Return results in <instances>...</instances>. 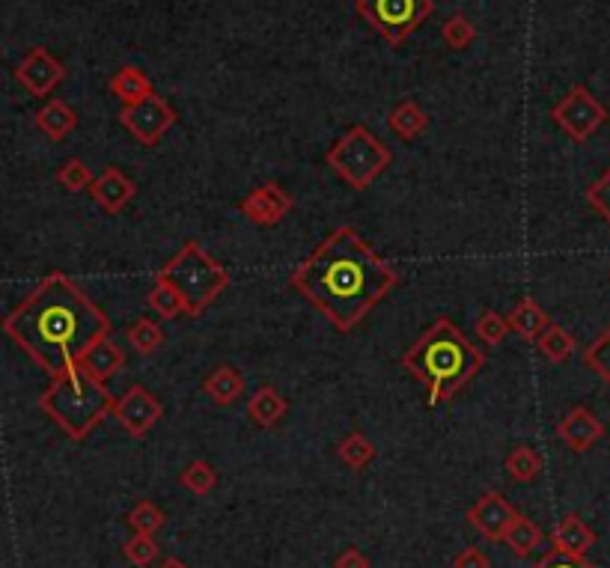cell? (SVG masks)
<instances>
[{
	"instance_id": "obj_1",
	"label": "cell",
	"mask_w": 610,
	"mask_h": 568,
	"mask_svg": "<svg viewBox=\"0 0 610 568\" xmlns=\"http://www.w3.org/2000/svg\"><path fill=\"white\" fill-rule=\"evenodd\" d=\"M396 283V268L366 244L358 229L346 224L331 229L289 274V286L340 334H352Z\"/></svg>"
},
{
	"instance_id": "obj_2",
	"label": "cell",
	"mask_w": 610,
	"mask_h": 568,
	"mask_svg": "<svg viewBox=\"0 0 610 568\" xmlns=\"http://www.w3.org/2000/svg\"><path fill=\"white\" fill-rule=\"evenodd\" d=\"M3 334L39 369L57 375L81 363L96 342L111 337V319L72 277L54 271L3 316Z\"/></svg>"
},
{
	"instance_id": "obj_3",
	"label": "cell",
	"mask_w": 610,
	"mask_h": 568,
	"mask_svg": "<svg viewBox=\"0 0 610 568\" xmlns=\"http://www.w3.org/2000/svg\"><path fill=\"white\" fill-rule=\"evenodd\" d=\"M402 366L426 387L429 405L450 402L486 366V354L447 316L435 319L405 351Z\"/></svg>"
},
{
	"instance_id": "obj_4",
	"label": "cell",
	"mask_w": 610,
	"mask_h": 568,
	"mask_svg": "<svg viewBox=\"0 0 610 568\" xmlns=\"http://www.w3.org/2000/svg\"><path fill=\"white\" fill-rule=\"evenodd\" d=\"M114 393L90 375L81 363L51 375V384L39 396V408L63 429L69 441H84L108 414H114Z\"/></svg>"
},
{
	"instance_id": "obj_5",
	"label": "cell",
	"mask_w": 610,
	"mask_h": 568,
	"mask_svg": "<svg viewBox=\"0 0 610 568\" xmlns=\"http://www.w3.org/2000/svg\"><path fill=\"white\" fill-rule=\"evenodd\" d=\"M158 280L170 283L182 295L191 319H200L227 292L230 271L212 253H206L200 241H188L158 268Z\"/></svg>"
},
{
	"instance_id": "obj_6",
	"label": "cell",
	"mask_w": 610,
	"mask_h": 568,
	"mask_svg": "<svg viewBox=\"0 0 610 568\" xmlns=\"http://www.w3.org/2000/svg\"><path fill=\"white\" fill-rule=\"evenodd\" d=\"M328 167L355 191H366L393 161L390 149L366 128L352 125L325 155Z\"/></svg>"
},
{
	"instance_id": "obj_7",
	"label": "cell",
	"mask_w": 610,
	"mask_h": 568,
	"mask_svg": "<svg viewBox=\"0 0 610 568\" xmlns=\"http://www.w3.org/2000/svg\"><path fill=\"white\" fill-rule=\"evenodd\" d=\"M432 12V0H358V15L387 45H402Z\"/></svg>"
},
{
	"instance_id": "obj_8",
	"label": "cell",
	"mask_w": 610,
	"mask_h": 568,
	"mask_svg": "<svg viewBox=\"0 0 610 568\" xmlns=\"http://www.w3.org/2000/svg\"><path fill=\"white\" fill-rule=\"evenodd\" d=\"M551 119L560 125V131H566L575 143H587L608 119V108L584 87L575 84L551 111Z\"/></svg>"
},
{
	"instance_id": "obj_9",
	"label": "cell",
	"mask_w": 610,
	"mask_h": 568,
	"mask_svg": "<svg viewBox=\"0 0 610 568\" xmlns=\"http://www.w3.org/2000/svg\"><path fill=\"white\" fill-rule=\"evenodd\" d=\"M120 122L143 143V146H155L173 125H176V111L170 108V102L164 96H149L137 105H122Z\"/></svg>"
},
{
	"instance_id": "obj_10",
	"label": "cell",
	"mask_w": 610,
	"mask_h": 568,
	"mask_svg": "<svg viewBox=\"0 0 610 568\" xmlns=\"http://www.w3.org/2000/svg\"><path fill=\"white\" fill-rule=\"evenodd\" d=\"M122 429L131 435V438H143L155 429V423L164 417V405L140 384H131L114 405V414H111Z\"/></svg>"
},
{
	"instance_id": "obj_11",
	"label": "cell",
	"mask_w": 610,
	"mask_h": 568,
	"mask_svg": "<svg viewBox=\"0 0 610 568\" xmlns=\"http://www.w3.org/2000/svg\"><path fill=\"white\" fill-rule=\"evenodd\" d=\"M292 209H295V197L277 182L256 185L239 203V212L253 227H277Z\"/></svg>"
},
{
	"instance_id": "obj_12",
	"label": "cell",
	"mask_w": 610,
	"mask_h": 568,
	"mask_svg": "<svg viewBox=\"0 0 610 568\" xmlns=\"http://www.w3.org/2000/svg\"><path fill=\"white\" fill-rule=\"evenodd\" d=\"M66 78L63 63L48 51V48H30L24 60L15 66V81L30 93V96H51L54 87Z\"/></svg>"
},
{
	"instance_id": "obj_13",
	"label": "cell",
	"mask_w": 610,
	"mask_h": 568,
	"mask_svg": "<svg viewBox=\"0 0 610 568\" xmlns=\"http://www.w3.org/2000/svg\"><path fill=\"white\" fill-rule=\"evenodd\" d=\"M515 515H518V509L503 494L488 491L468 509V524L488 542H503V533L515 521Z\"/></svg>"
},
{
	"instance_id": "obj_14",
	"label": "cell",
	"mask_w": 610,
	"mask_h": 568,
	"mask_svg": "<svg viewBox=\"0 0 610 568\" xmlns=\"http://www.w3.org/2000/svg\"><path fill=\"white\" fill-rule=\"evenodd\" d=\"M557 435H560V441H563L572 453H587L593 444H599V441L605 438V426H602V420H599L590 408L578 405V408H572V411L560 420Z\"/></svg>"
},
{
	"instance_id": "obj_15",
	"label": "cell",
	"mask_w": 610,
	"mask_h": 568,
	"mask_svg": "<svg viewBox=\"0 0 610 568\" xmlns=\"http://www.w3.org/2000/svg\"><path fill=\"white\" fill-rule=\"evenodd\" d=\"M90 194L108 215H120L122 209L134 200L137 185L117 167H105L102 176H96V182L90 185Z\"/></svg>"
},
{
	"instance_id": "obj_16",
	"label": "cell",
	"mask_w": 610,
	"mask_h": 568,
	"mask_svg": "<svg viewBox=\"0 0 610 568\" xmlns=\"http://www.w3.org/2000/svg\"><path fill=\"white\" fill-rule=\"evenodd\" d=\"M551 545L554 551L560 554H569V557H587V551L596 545V530L575 512H569L551 533Z\"/></svg>"
},
{
	"instance_id": "obj_17",
	"label": "cell",
	"mask_w": 610,
	"mask_h": 568,
	"mask_svg": "<svg viewBox=\"0 0 610 568\" xmlns=\"http://www.w3.org/2000/svg\"><path fill=\"white\" fill-rule=\"evenodd\" d=\"M286 411H289L286 399L271 384H262L259 390H253V396L247 402V417L259 429H274L286 417Z\"/></svg>"
},
{
	"instance_id": "obj_18",
	"label": "cell",
	"mask_w": 610,
	"mask_h": 568,
	"mask_svg": "<svg viewBox=\"0 0 610 568\" xmlns=\"http://www.w3.org/2000/svg\"><path fill=\"white\" fill-rule=\"evenodd\" d=\"M506 322H509V331L518 334L524 342H536L545 334V328L551 325L548 313L539 307L536 298H521V301L515 304V310L506 316Z\"/></svg>"
},
{
	"instance_id": "obj_19",
	"label": "cell",
	"mask_w": 610,
	"mask_h": 568,
	"mask_svg": "<svg viewBox=\"0 0 610 568\" xmlns=\"http://www.w3.org/2000/svg\"><path fill=\"white\" fill-rule=\"evenodd\" d=\"M36 125L45 137L51 140H66L75 128H78V114L72 105H66L63 99H48L39 111H36Z\"/></svg>"
},
{
	"instance_id": "obj_20",
	"label": "cell",
	"mask_w": 610,
	"mask_h": 568,
	"mask_svg": "<svg viewBox=\"0 0 610 568\" xmlns=\"http://www.w3.org/2000/svg\"><path fill=\"white\" fill-rule=\"evenodd\" d=\"M203 393L215 402V405H221V408H227V405H233V402H239L244 393V375L239 372V369H233V366H218L206 381H203Z\"/></svg>"
},
{
	"instance_id": "obj_21",
	"label": "cell",
	"mask_w": 610,
	"mask_h": 568,
	"mask_svg": "<svg viewBox=\"0 0 610 568\" xmlns=\"http://www.w3.org/2000/svg\"><path fill=\"white\" fill-rule=\"evenodd\" d=\"M81 366H84L90 375H96L99 381H108V378H114L122 366H125V351H122L120 345L111 340V337H105V340L96 342V345L87 351V357L81 360Z\"/></svg>"
},
{
	"instance_id": "obj_22",
	"label": "cell",
	"mask_w": 610,
	"mask_h": 568,
	"mask_svg": "<svg viewBox=\"0 0 610 568\" xmlns=\"http://www.w3.org/2000/svg\"><path fill=\"white\" fill-rule=\"evenodd\" d=\"M387 128L399 137V140H417L426 128H429V114L417 105V102H399L390 114H387Z\"/></svg>"
},
{
	"instance_id": "obj_23",
	"label": "cell",
	"mask_w": 610,
	"mask_h": 568,
	"mask_svg": "<svg viewBox=\"0 0 610 568\" xmlns=\"http://www.w3.org/2000/svg\"><path fill=\"white\" fill-rule=\"evenodd\" d=\"M111 93L120 99L122 105H137L143 99H149L155 90H152V81L137 69V66H122L120 72L111 78Z\"/></svg>"
},
{
	"instance_id": "obj_24",
	"label": "cell",
	"mask_w": 610,
	"mask_h": 568,
	"mask_svg": "<svg viewBox=\"0 0 610 568\" xmlns=\"http://www.w3.org/2000/svg\"><path fill=\"white\" fill-rule=\"evenodd\" d=\"M503 545L515 554V557H530L539 545H542V530L530 521V518H524L521 512L515 515V521L506 527V533H503Z\"/></svg>"
},
{
	"instance_id": "obj_25",
	"label": "cell",
	"mask_w": 610,
	"mask_h": 568,
	"mask_svg": "<svg viewBox=\"0 0 610 568\" xmlns=\"http://www.w3.org/2000/svg\"><path fill=\"white\" fill-rule=\"evenodd\" d=\"M536 348H539V354L548 360V363H566L572 354H575V340H572V334L566 331V328H560V325H548L545 328V334L536 340Z\"/></svg>"
},
{
	"instance_id": "obj_26",
	"label": "cell",
	"mask_w": 610,
	"mask_h": 568,
	"mask_svg": "<svg viewBox=\"0 0 610 568\" xmlns=\"http://www.w3.org/2000/svg\"><path fill=\"white\" fill-rule=\"evenodd\" d=\"M146 301H149V307H152L164 322H173V319H179V316H188V307H185L182 295H179L170 283L155 280V286L149 289Z\"/></svg>"
},
{
	"instance_id": "obj_27",
	"label": "cell",
	"mask_w": 610,
	"mask_h": 568,
	"mask_svg": "<svg viewBox=\"0 0 610 568\" xmlns=\"http://www.w3.org/2000/svg\"><path fill=\"white\" fill-rule=\"evenodd\" d=\"M337 455L346 467L352 470H364L366 464L375 458V444L366 438L364 432H349L340 444H337Z\"/></svg>"
},
{
	"instance_id": "obj_28",
	"label": "cell",
	"mask_w": 610,
	"mask_h": 568,
	"mask_svg": "<svg viewBox=\"0 0 610 568\" xmlns=\"http://www.w3.org/2000/svg\"><path fill=\"white\" fill-rule=\"evenodd\" d=\"M503 467L515 482H533L542 473V455L536 453L533 447H515L512 453L506 455Z\"/></svg>"
},
{
	"instance_id": "obj_29",
	"label": "cell",
	"mask_w": 610,
	"mask_h": 568,
	"mask_svg": "<svg viewBox=\"0 0 610 568\" xmlns=\"http://www.w3.org/2000/svg\"><path fill=\"white\" fill-rule=\"evenodd\" d=\"M179 482H182V488H188L191 494L206 497V494H212V491L218 488V473H215V467H212L209 461L197 458V461H191V464L182 470Z\"/></svg>"
},
{
	"instance_id": "obj_30",
	"label": "cell",
	"mask_w": 610,
	"mask_h": 568,
	"mask_svg": "<svg viewBox=\"0 0 610 568\" xmlns=\"http://www.w3.org/2000/svg\"><path fill=\"white\" fill-rule=\"evenodd\" d=\"M125 340H128V345H131L137 354H152V351H158L161 342H164V328H161L158 322H152V319H137V322L128 325Z\"/></svg>"
},
{
	"instance_id": "obj_31",
	"label": "cell",
	"mask_w": 610,
	"mask_h": 568,
	"mask_svg": "<svg viewBox=\"0 0 610 568\" xmlns=\"http://www.w3.org/2000/svg\"><path fill=\"white\" fill-rule=\"evenodd\" d=\"M125 524H128L134 533L155 536V533L167 524V518H164V512H161L152 500H140V503L125 515Z\"/></svg>"
},
{
	"instance_id": "obj_32",
	"label": "cell",
	"mask_w": 610,
	"mask_h": 568,
	"mask_svg": "<svg viewBox=\"0 0 610 568\" xmlns=\"http://www.w3.org/2000/svg\"><path fill=\"white\" fill-rule=\"evenodd\" d=\"M441 39L453 48V51H465L474 39H477V27L465 12H456L447 18V24L441 27Z\"/></svg>"
},
{
	"instance_id": "obj_33",
	"label": "cell",
	"mask_w": 610,
	"mask_h": 568,
	"mask_svg": "<svg viewBox=\"0 0 610 568\" xmlns=\"http://www.w3.org/2000/svg\"><path fill=\"white\" fill-rule=\"evenodd\" d=\"M122 554H125V560L131 563V566L143 568V566H152L155 560H158V554H161V548H158V542H155V536H143V533H134L125 545H122Z\"/></svg>"
},
{
	"instance_id": "obj_34",
	"label": "cell",
	"mask_w": 610,
	"mask_h": 568,
	"mask_svg": "<svg viewBox=\"0 0 610 568\" xmlns=\"http://www.w3.org/2000/svg\"><path fill=\"white\" fill-rule=\"evenodd\" d=\"M57 182H60L69 194H78V191H87L96 179H93V170H90L81 158H69V161H63V167L57 170Z\"/></svg>"
},
{
	"instance_id": "obj_35",
	"label": "cell",
	"mask_w": 610,
	"mask_h": 568,
	"mask_svg": "<svg viewBox=\"0 0 610 568\" xmlns=\"http://www.w3.org/2000/svg\"><path fill=\"white\" fill-rule=\"evenodd\" d=\"M474 331H477V337L486 342V345H500V342L512 334L506 316H500V313H494V310H488V313H483V316L477 319Z\"/></svg>"
},
{
	"instance_id": "obj_36",
	"label": "cell",
	"mask_w": 610,
	"mask_h": 568,
	"mask_svg": "<svg viewBox=\"0 0 610 568\" xmlns=\"http://www.w3.org/2000/svg\"><path fill=\"white\" fill-rule=\"evenodd\" d=\"M584 363L610 384V325L605 328V334L584 351Z\"/></svg>"
},
{
	"instance_id": "obj_37",
	"label": "cell",
	"mask_w": 610,
	"mask_h": 568,
	"mask_svg": "<svg viewBox=\"0 0 610 568\" xmlns=\"http://www.w3.org/2000/svg\"><path fill=\"white\" fill-rule=\"evenodd\" d=\"M587 203L605 218L610 224V167L590 185V191H587Z\"/></svg>"
},
{
	"instance_id": "obj_38",
	"label": "cell",
	"mask_w": 610,
	"mask_h": 568,
	"mask_svg": "<svg viewBox=\"0 0 610 568\" xmlns=\"http://www.w3.org/2000/svg\"><path fill=\"white\" fill-rule=\"evenodd\" d=\"M533 568H596L593 563H587L584 557H569V554H560V551H551L548 557H542Z\"/></svg>"
},
{
	"instance_id": "obj_39",
	"label": "cell",
	"mask_w": 610,
	"mask_h": 568,
	"mask_svg": "<svg viewBox=\"0 0 610 568\" xmlns=\"http://www.w3.org/2000/svg\"><path fill=\"white\" fill-rule=\"evenodd\" d=\"M453 568H491V563L480 548H465L462 554H456Z\"/></svg>"
},
{
	"instance_id": "obj_40",
	"label": "cell",
	"mask_w": 610,
	"mask_h": 568,
	"mask_svg": "<svg viewBox=\"0 0 610 568\" xmlns=\"http://www.w3.org/2000/svg\"><path fill=\"white\" fill-rule=\"evenodd\" d=\"M334 568H369V560H366L364 551H358V548H346V551L334 560Z\"/></svg>"
},
{
	"instance_id": "obj_41",
	"label": "cell",
	"mask_w": 610,
	"mask_h": 568,
	"mask_svg": "<svg viewBox=\"0 0 610 568\" xmlns=\"http://www.w3.org/2000/svg\"><path fill=\"white\" fill-rule=\"evenodd\" d=\"M158 568H188L182 560H176V557H170V560H164Z\"/></svg>"
}]
</instances>
